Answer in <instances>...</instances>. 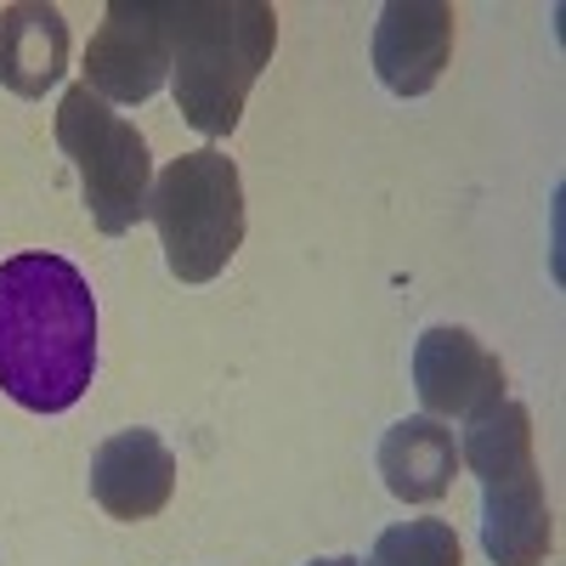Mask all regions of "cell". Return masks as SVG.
I'll use <instances>...</instances> for the list:
<instances>
[{
  "instance_id": "6da1fadb",
  "label": "cell",
  "mask_w": 566,
  "mask_h": 566,
  "mask_svg": "<svg viewBox=\"0 0 566 566\" xmlns=\"http://www.w3.org/2000/svg\"><path fill=\"white\" fill-rule=\"evenodd\" d=\"M97 374V301L74 261L29 250L0 261V391L29 413H63Z\"/></svg>"
},
{
  "instance_id": "7a4b0ae2",
  "label": "cell",
  "mask_w": 566,
  "mask_h": 566,
  "mask_svg": "<svg viewBox=\"0 0 566 566\" xmlns=\"http://www.w3.org/2000/svg\"><path fill=\"white\" fill-rule=\"evenodd\" d=\"M176 108L199 136H227L277 45V12L261 0H165Z\"/></svg>"
},
{
  "instance_id": "3957f363",
  "label": "cell",
  "mask_w": 566,
  "mask_h": 566,
  "mask_svg": "<svg viewBox=\"0 0 566 566\" xmlns=\"http://www.w3.org/2000/svg\"><path fill=\"white\" fill-rule=\"evenodd\" d=\"M459 464L482 482V549L493 566H538L555 549L549 499L533 464V419L522 402H493L464 419Z\"/></svg>"
},
{
  "instance_id": "277c9868",
  "label": "cell",
  "mask_w": 566,
  "mask_h": 566,
  "mask_svg": "<svg viewBox=\"0 0 566 566\" xmlns=\"http://www.w3.org/2000/svg\"><path fill=\"white\" fill-rule=\"evenodd\" d=\"M148 216L159 227L165 266L181 283H210L244 244V181L239 165L216 148L181 154L154 181Z\"/></svg>"
},
{
  "instance_id": "5b68a950",
  "label": "cell",
  "mask_w": 566,
  "mask_h": 566,
  "mask_svg": "<svg viewBox=\"0 0 566 566\" xmlns=\"http://www.w3.org/2000/svg\"><path fill=\"white\" fill-rule=\"evenodd\" d=\"M57 142L80 170V199L108 239L130 232L154 199V159L136 125H125L91 85H69L57 103Z\"/></svg>"
},
{
  "instance_id": "8992f818",
  "label": "cell",
  "mask_w": 566,
  "mask_h": 566,
  "mask_svg": "<svg viewBox=\"0 0 566 566\" xmlns=\"http://www.w3.org/2000/svg\"><path fill=\"white\" fill-rule=\"evenodd\" d=\"M170 80L165 0H114L108 23L85 52V85L103 103H148Z\"/></svg>"
},
{
  "instance_id": "52a82bcc",
  "label": "cell",
  "mask_w": 566,
  "mask_h": 566,
  "mask_svg": "<svg viewBox=\"0 0 566 566\" xmlns=\"http://www.w3.org/2000/svg\"><path fill=\"white\" fill-rule=\"evenodd\" d=\"M413 391L431 419H470L493 402H504V368L499 357L470 335V328L437 323L413 346Z\"/></svg>"
},
{
  "instance_id": "ba28073f",
  "label": "cell",
  "mask_w": 566,
  "mask_h": 566,
  "mask_svg": "<svg viewBox=\"0 0 566 566\" xmlns=\"http://www.w3.org/2000/svg\"><path fill=\"white\" fill-rule=\"evenodd\" d=\"M453 52V7L442 0H391L374 29V74L391 97H424Z\"/></svg>"
},
{
  "instance_id": "9c48e42d",
  "label": "cell",
  "mask_w": 566,
  "mask_h": 566,
  "mask_svg": "<svg viewBox=\"0 0 566 566\" xmlns=\"http://www.w3.org/2000/svg\"><path fill=\"white\" fill-rule=\"evenodd\" d=\"M176 493V453L154 431H119L91 453V499L114 522H148Z\"/></svg>"
},
{
  "instance_id": "30bf717a",
  "label": "cell",
  "mask_w": 566,
  "mask_h": 566,
  "mask_svg": "<svg viewBox=\"0 0 566 566\" xmlns=\"http://www.w3.org/2000/svg\"><path fill=\"white\" fill-rule=\"evenodd\" d=\"M380 476L402 504H437L459 476V442L442 419L413 413L397 419L380 442Z\"/></svg>"
},
{
  "instance_id": "8fae6325",
  "label": "cell",
  "mask_w": 566,
  "mask_h": 566,
  "mask_svg": "<svg viewBox=\"0 0 566 566\" xmlns=\"http://www.w3.org/2000/svg\"><path fill=\"white\" fill-rule=\"evenodd\" d=\"M69 69V23L45 0H18L0 12V80L18 97H45Z\"/></svg>"
},
{
  "instance_id": "7c38bea8",
  "label": "cell",
  "mask_w": 566,
  "mask_h": 566,
  "mask_svg": "<svg viewBox=\"0 0 566 566\" xmlns=\"http://www.w3.org/2000/svg\"><path fill=\"white\" fill-rule=\"evenodd\" d=\"M363 566H464V549H459L453 522H442V515H419V522L386 527L380 538H374Z\"/></svg>"
},
{
  "instance_id": "4fadbf2b",
  "label": "cell",
  "mask_w": 566,
  "mask_h": 566,
  "mask_svg": "<svg viewBox=\"0 0 566 566\" xmlns=\"http://www.w3.org/2000/svg\"><path fill=\"white\" fill-rule=\"evenodd\" d=\"M306 566H363V560H352V555H328V560H306Z\"/></svg>"
}]
</instances>
